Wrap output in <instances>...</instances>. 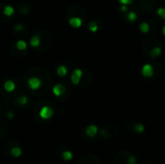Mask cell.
Returning a JSON list of instances; mask_svg holds the SVG:
<instances>
[{
	"label": "cell",
	"mask_w": 165,
	"mask_h": 164,
	"mask_svg": "<svg viewBox=\"0 0 165 164\" xmlns=\"http://www.w3.org/2000/svg\"><path fill=\"white\" fill-rule=\"evenodd\" d=\"M116 164H136L134 154L129 151H121L116 154L114 157Z\"/></svg>",
	"instance_id": "obj_1"
},
{
	"label": "cell",
	"mask_w": 165,
	"mask_h": 164,
	"mask_svg": "<svg viewBox=\"0 0 165 164\" xmlns=\"http://www.w3.org/2000/svg\"><path fill=\"white\" fill-rule=\"evenodd\" d=\"M155 47H161L159 40L155 38H148L142 43V50L146 55H149L150 51Z\"/></svg>",
	"instance_id": "obj_2"
},
{
	"label": "cell",
	"mask_w": 165,
	"mask_h": 164,
	"mask_svg": "<svg viewBox=\"0 0 165 164\" xmlns=\"http://www.w3.org/2000/svg\"><path fill=\"white\" fill-rule=\"evenodd\" d=\"M157 4V0H139V8L143 14L152 12Z\"/></svg>",
	"instance_id": "obj_3"
},
{
	"label": "cell",
	"mask_w": 165,
	"mask_h": 164,
	"mask_svg": "<svg viewBox=\"0 0 165 164\" xmlns=\"http://www.w3.org/2000/svg\"><path fill=\"white\" fill-rule=\"evenodd\" d=\"M118 133V128L115 126H109L104 128H102L100 134L103 138H111V137L116 136Z\"/></svg>",
	"instance_id": "obj_4"
},
{
	"label": "cell",
	"mask_w": 165,
	"mask_h": 164,
	"mask_svg": "<svg viewBox=\"0 0 165 164\" xmlns=\"http://www.w3.org/2000/svg\"><path fill=\"white\" fill-rule=\"evenodd\" d=\"M77 164H101L100 159L98 157L92 154H85L83 157H81L80 159L78 160Z\"/></svg>",
	"instance_id": "obj_5"
},
{
	"label": "cell",
	"mask_w": 165,
	"mask_h": 164,
	"mask_svg": "<svg viewBox=\"0 0 165 164\" xmlns=\"http://www.w3.org/2000/svg\"><path fill=\"white\" fill-rule=\"evenodd\" d=\"M70 16L71 17H77L85 18L87 16V13H86V10L83 7H81V6H74V7L70 10Z\"/></svg>",
	"instance_id": "obj_6"
},
{
	"label": "cell",
	"mask_w": 165,
	"mask_h": 164,
	"mask_svg": "<svg viewBox=\"0 0 165 164\" xmlns=\"http://www.w3.org/2000/svg\"><path fill=\"white\" fill-rule=\"evenodd\" d=\"M92 78H93V75H92L91 71L85 70L84 71H82V76H81V79H80L79 84L83 87L87 86V85L92 81Z\"/></svg>",
	"instance_id": "obj_7"
},
{
	"label": "cell",
	"mask_w": 165,
	"mask_h": 164,
	"mask_svg": "<svg viewBox=\"0 0 165 164\" xmlns=\"http://www.w3.org/2000/svg\"><path fill=\"white\" fill-rule=\"evenodd\" d=\"M53 113H54L53 109L49 106H47V105L42 107V109L40 110V116H41V118H43V119H44V120L50 119V118L53 116Z\"/></svg>",
	"instance_id": "obj_8"
},
{
	"label": "cell",
	"mask_w": 165,
	"mask_h": 164,
	"mask_svg": "<svg viewBox=\"0 0 165 164\" xmlns=\"http://www.w3.org/2000/svg\"><path fill=\"white\" fill-rule=\"evenodd\" d=\"M82 70L80 69H75L74 71H72L71 76V80L72 82V84L75 85H78L79 82H80L81 76H82Z\"/></svg>",
	"instance_id": "obj_9"
},
{
	"label": "cell",
	"mask_w": 165,
	"mask_h": 164,
	"mask_svg": "<svg viewBox=\"0 0 165 164\" xmlns=\"http://www.w3.org/2000/svg\"><path fill=\"white\" fill-rule=\"evenodd\" d=\"M155 74V69L152 65L146 64L142 68V74L144 77H152Z\"/></svg>",
	"instance_id": "obj_10"
},
{
	"label": "cell",
	"mask_w": 165,
	"mask_h": 164,
	"mask_svg": "<svg viewBox=\"0 0 165 164\" xmlns=\"http://www.w3.org/2000/svg\"><path fill=\"white\" fill-rule=\"evenodd\" d=\"M28 85H29V87L32 90H37V89H39L40 87H41L42 81H41L40 78L33 76V77H31L30 79L28 80Z\"/></svg>",
	"instance_id": "obj_11"
},
{
	"label": "cell",
	"mask_w": 165,
	"mask_h": 164,
	"mask_svg": "<svg viewBox=\"0 0 165 164\" xmlns=\"http://www.w3.org/2000/svg\"><path fill=\"white\" fill-rule=\"evenodd\" d=\"M52 92H53V94L56 96V97H61L63 94H65L66 92V87L64 86L63 84L59 83V84H56L55 86L52 89Z\"/></svg>",
	"instance_id": "obj_12"
},
{
	"label": "cell",
	"mask_w": 165,
	"mask_h": 164,
	"mask_svg": "<svg viewBox=\"0 0 165 164\" xmlns=\"http://www.w3.org/2000/svg\"><path fill=\"white\" fill-rule=\"evenodd\" d=\"M69 23L71 27L74 28H79L82 25V18L81 17H72L70 18Z\"/></svg>",
	"instance_id": "obj_13"
},
{
	"label": "cell",
	"mask_w": 165,
	"mask_h": 164,
	"mask_svg": "<svg viewBox=\"0 0 165 164\" xmlns=\"http://www.w3.org/2000/svg\"><path fill=\"white\" fill-rule=\"evenodd\" d=\"M18 145V143L15 140H9L7 143L5 144V146L2 148L3 149V152L5 153H10L11 152V150L12 148H14L15 146H17Z\"/></svg>",
	"instance_id": "obj_14"
},
{
	"label": "cell",
	"mask_w": 165,
	"mask_h": 164,
	"mask_svg": "<svg viewBox=\"0 0 165 164\" xmlns=\"http://www.w3.org/2000/svg\"><path fill=\"white\" fill-rule=\"evenodd\" d=\"M98 132V128L94 124H90L86 128V134L89 136V137H94Z\"/></svg>",
	"instance_id": "obj_15"
},
{
	"label": "cell",
	"mask_w": 165,
	"mask_h": 164,
	"mask_svg": "<svg viewBox=\"0 0 165 164\" xmlns=\"http://www.w3.org/2000/svg\"><path fill=\"white\" fill-rule=\"evenodd\" d=\"M161 47H155L150 51L148 56H150L151 58H156L161 54Z\"/></svg>",
	"instance_id": "obj_16"
},
{
	"label": "cell",
	"mask_w": 165,
	"mask_h": 164,
	"mask_svg": "<svg viewBox=\"0 0 165 164\" xmlns=\"http://www.w3.org/2000/svg\"><path fill=\"white\" fill-rule=\"evenodd\" d=\"M22 154V150L19 148V146H15L14 148H12L11 150V152H10V154L12 156H14V157H18V156H21Z\"/></svg>",
	"instance_id": "obj_17"
},
{
	"label": "cell",
	"mask_w": 165,
	"mask_h": 164,
	"mask_svg": "<svg viewBox=\"0 0 165 164\" xmlns=\"http://www.w3.org/2000/svg\"><path fill=\"white\" fill-rule=\"evenodd\" d=\"M15 88H16V85H15V83L13 82L12 80L5 81V83H4V89L7 92H13V91L15 90Z\"/></svg>",
	"instance_id": "obj_18"
},
{
	"label": "cell",
	"mask_w": 165,
	"mask_h": 164,
	"mask_svg": "<svg viewBox=\"0 0 165 164\" xmlns=\"http://www.w3.org/2000/svg\"><path fill=\"white\" fill-rule=\"evenodd\" d=\"M8 133V128L3 123H0V140L5 138V136Z\"/></svg>",
	"instance_id": "obj_19"
},
{
	"label": "cell",
	"mask_w": 165,
	"mask_h": 164,
	"mask_svg": "<svg viewBox=\"0 0 165 164\" xmlns=\"http://www.w3.org/2000/svg\"><path fill=\"white\" fill-rule=\"evenodd\" d=\"M40 44H41V38H40L38 35H35V36H33L31 38V40H30V44L32 45L33 48H37L40 45Z\"/></svg>",
	"instance_id": "obj_20"
},
{
	"label": "cell",
	"mask_w": 165,
	"mask_h": 164,
	"mask_svg": "<svg viewBox=\"0 0 165 164\" xmlns=\"http://www.w3.org/2000/svg\"><path fill=\"white\" fill-rule=\"evenodd\" d=\"M14 13H15V9L13 8L12 6H6V7L4 8V11H3V14L7 17L13 16L14 15Z\"/></svg>",
	"instance_id": "obj_21"
},
{
	"label": "cell",
	"mask_w": 165,
	"mask_h": 164,
	"mask_svg": "<svg viewBox=\"0 0 165 164\" xmlns=\"http://www.w3.org/2000/svg\"><path fill=\"white\" fill-rule=\"evenodd\" d=\"M17 48L18 50H21V51L25 50L26 48H27V44H26V42L23 41V40H19L17 43Z\"/></svg>",
	"instance_id": "obj_22"
},
{
	"label": "cell",
	"mask_w": 165,
	"mask_h": 164,
	"mask_svg": "<svg viewBox=\"0 0 165 164\" xmlns=\"http://www.w3.org/2000/svg\"><path fill=\"white\" fill-rule=\"evenodd\" d=\"M67 73H68V70H67V68L65 67V66H60V67H58V69H57L58 75L65 76L66 74H67Z\"/></svg>",
	"instance_id": "obj_23"
},
{
	"label": "cell",
	"mask_w": 165,
	"mask_h": 164,
	"mask_svg": "<svg viewBox=\"0 0 165 164\" xmlns=\"http://www.w3.org/2000/svg\"><path fill=\"white\" fill-rule=\"evenodd\" d=\"M88 27H89V30L91 32H93V33L97 32L98 29V26L97 21H90L89 24H88Z\"/></svg>",
	"instance_id": "obj_24"
},
{
	"label": "cell",
	"mask_w": 165,
	"mask_h": 164,
	"mask_svg": "<svg viewBox=\"0 0 165 164\" xmlns=\"http://www.w3.org/2000/svg\"><path fill=\"white\" fill-rule=\"evenodd\" d=\"M139 29L141 30V32L146 34V33H148L149 30H150V24L147 23V22H142L139 26Z\"/></svg>",
	"instance_id": "obj_25"
},
{
	"label": "cell",
	"mask_w": 165,
	"mask_h": 164,
	"mask_svg": "<svg viewBox=\"0 0 165 164\" xmlns=\"http://www.w3.org/2000/svg\"><path fill=\"white\" fill-rule=\"evenodd\" d=\"M62 157H63L64 160L69 161L72 158V154L70 152V151H65V152L62 153Z\"/></svg>",
	"instance_id": "obj_26"
},
{
	"label": "cell",
	"mask_w": 165,
	"mask_h": 164,
	"mask_svg": "<svg viewBox=\"0 0 165 164\" xmlns=\"http://www.w3.org/2000/svg\"><path fill=\"white\" fill-rule=\"evenodd\" d=\"M136 18H137V15L135 14L134 12H130L127 15V19H128V21H129V22L135 21Z\"/></svg>",
	"instance_id": "obj_27"
},
{
	"label": "cell",
	"mask_w": 165,
	"mask_h": 164,
	"mask_svg": "<svg viewBox=\"0 0 165 164\" xmlns=\"http://www.w3.org/2000/svg\"><path fill=\"white\" fill-rule=\"evenodd\" d=\"M134 130H135V132H137V133H141V132H143V131H144V126L140 123H136L134 124Z\"/></svg>",
	"instance_id": "obj_28"
},
{
	"label": "cell",
	"mask_w": 165,
	"mask_h": 164,
	"mask_svg": "<svg viewBox=\"0 0 165 164\" xmlns=\"http://www.w3.org/2000/svg\"><path fill=\"white\" fill-rule=\"evenodd\" d=\"M27 101H28V98L26 97H21L17 100L18 104H21V105H25V104L27 103Z\"/></svg>",
	"instance_id": "obj_29"
},
{
	"label": "cell",
	"mask_w": 165,
	"mask_h": 164,
	"mask_svg": "<svg viewBox=\"0 0 165 164\" xmlns=\"http://www.w3.org/2000/svg\"><path fill=\"white\" fill-rule=\"evenodd\" d=\"M157 15L159 16L161 18H163V19H165V8H159L157 10Z\"/></svg>",
	"instance_id": "obj_30"
},
{
	"label": "cell",
	"mask_w": 165,
	"mask_h": 164,
	"mask_svg": "<svg viewBox=\"0 0 165 164\" xmlns=\"http://www.w3.org/2000/svg\"><path fill=\"white\" fill-rule=\"evenodd\" d=\"M123 5H129L132 3V0H119Z\"/></svg>",
	"instance_id": "obj_31"
},
{
	"label": "cell",
	"mask_w": 165,
	"mask_h": 164,
	"mask_svg": "<svg viewBox=\"0 0 165 164\" xmlns=\"http://www.w3.org/2000/svg\"><path fill=\"white\" fill-rule=\"evenodd\" d=\"M15 29H16L17 31H21V30L23 29V25H22V24H17L16 27H15Z\"/></svg>",
	"instance_id": "obj_32"
},
{
	"label": "cell",
	"mask_w": 165,
	"mask_h": 164,
	"mask_svg": "<svg viewBox=\"0 0 165 164\" xmlns=\"http://www.w3.org/2000/svg\"><path fill=\"white\" fill-rule=\"evenodd\" d=\"M120 10H121V12L127 13V11H128V7H127V5H123L122 7L120 8Z\"/></svg>",
	"instance_id": "obj_33"
},
{
	"label": "cell",
	"mask_w": 165,
	"mask_h": 164,
	"mask_svg": "<svg viewBox=\"0 0 165 164\" xmlns=\"http://www.w3.org/2000/svg\"><path fill=\"white\" fill-rule=\"evenodd\" d=\"M14 116H15V115L13 114L12 112H9V113H8V117L10 118V119H13V118H14Z\"/></svg>",
	"instance_id": "obj_34"
},
{
	"label": "cell",
	"mask_w": 165,
	"mask_h": 164,
	"mask_svg": "<svg viewBox=\"0 0 165 164\" xmlns=\"http://www.w3.org/2000/svg\"><path fill=\"white\" fill-rule=\"evenodd\" d=\"M162 32H163V35L165 36V24L163 25V28H162Z\"/></svg>",
	"instance_id": "obj_35"
},
{
	"label": "cell",
	"mask_w": 165,
	"mask_h": 164,
	"mask_svg": "<svg viewBox=\"0 0 165 164\" xmlns=\"http://www.w3.org/2000/svg\"><path fill=\"white\" fill-rule=\"evenodd\" d=\"M164 63H165V58H164Z\"/></svg>",
	"instance_id": "obj_36"
}]
</instances>
